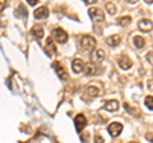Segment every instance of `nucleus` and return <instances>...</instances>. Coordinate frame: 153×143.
Segmentation results:
<instances>
[{"mask_svg":"<svg viewBox=\"0 0 153 143\" xmlns=\"http://www.w3.org/2000/svg\"><path fill=\"white\" fill-rule=\"evenodd\" d=\"M80 46L84 51H93V49L96 47V40L92 36L85 35L80 39Z\"/></svg>","mask_w":153,"mask_h":143,"instance_id":"1","label":"nucleus"},{"mask_svg":"<svg viewBox=\"0 0 153 143\" xmlns=\"http://www.w3.org/2000/svg\"><path fill=\"white\" fill-rule=\"evenodd\" d=\"M88 14H89L91 19H92L94 23H101L105 19L103 12L101 10V9H98V8H89Z\"/></svg>","mask_w":153,"mask_h":143,"instance_id":"2","label":"nucleus"},{"mask_svg":"<svg viewBox=\"0 0 153 143\" xmlns=\"http://www.w3.org/2000/svg\"><path fill=\"white\" fill-rule=\"evenodd\" d=\"M52 37H54L55 41L59 42V44H65L66 40H68V35H66V32L63 28H55V30L52 31Z\"/></svg>","mask_w":153,"mask_h":143,"instance_id":"3","label":"nucleus"},{"mask_svg":"<svg viewBox=\"0 0 153 143\" xmlns=\"http://www.w3.org/2000/svg\"><path fill=\"white\" fill-rule=\"evenodd\" d=\"M52 68L56 70V74H57V77H59L60 79L66 80V79L69 78L68 77V72L65 70V68L59 63V61H55V63H52Z\"/></svg>","mask_w":153,"mask_h":143,"instance_id":"4","label":"nucleus"},{"mask_svg":"<svg viewBox=\"0 0 153 143\" xmlns=\"http://www.w3.org/2000/svg\"><path fill=\"white\" fill-rule=\"evenodd\" d=\"M123 124L121 123H117V121H114V123H111L108 125V128H107V130H108V133L111 134V137H117V136H120V133L123 132Z\"/></svg>","mask_w":153,"mask_h":143,"instance_id":"5","label":"nucleus"},{"mask_svg":"<svg viewBox=\"0 0 153 143\" xmlns=\"http://www.w3.org/2000/svg\"><path fill=\"white\" fill-rule=\"evenodd\" d=\"M98 72H102V68L96 63H88L84 66V73L85 75H94V74H100Z\"/></svg>","mask_w":153,"mask_h":143,"instance_id":"6","label":"nucleus"},{"mask_svg":"<svg viewBox=\"0 0 153 143\" xmlns=\"http://www.w3.org/2000/svg\"><path fill=\"white\" fill-rule=\"evenodd\" d=\"M74 123H75V129H76V132L80 133V132L83 130V128L87 125V119H85V116L83 115V114H78V115L75 116Z\"/></svg>","mask_w":153,"mask_h":143,"instance_id":"7","label":"nucleus"},{"mask_svg":"<svg viewBox=\"0 0 153 143\" xmlns=\"http://www.w3.org/2000/svg\"><path fill=\"white\" fill-rule=\"evenodd\" d=\"M117 63H119V66H120L121 69H124V70H128V69H130L133 66V61L129 59L126 55H121L120 58H119Z\"/></svg>","mask_w":153,"mask_h":143,"instance_id":"8","label":"nucleus"},{"mask_svg":"<svg viewBox=\"0 0 153 143\" xmlns=\"http://www.w3.org/2000/svg\"><path fill=\"white\" fill-rule=\"evenodd\" d=\"M45 52L47 54V56H52L56 52V46L54 44L51 37H47L46 39V45H45Z\"/></svg>","mask_w":153,"mask_h":143,"instance_id":"9","label":"nucleus"},{"mask_svg":"<svg viewBox=\"0 0 153 143\" xmlns=\"http://www.w3.org/2000/svg\"><path fill=\"white\" fill-rule=\"evenodd\" d=\"M138 28H139V31L148 33L153 28V23L149 19H140L138 22Z\"/></svg>","mask_w":153,"mask_h":143,"instance_id":"10","label":"nucleus"},{"mask_svg":"<svg viewBox=\"0 0 153 143\" xmlns=\"http://www.w3.org/2000/svg\"><path fill=\"white\" fill-rule=\"evenodd\" d=\"M105 59V51L103 50H93L92 51V54H91V60L93 61V63L96 64H98V63H101V61Z\"/></svg>","mask_w":153,"mask_h":143,"instance_id":"11","label":"nucleus"},{"mask_svg":"<svg viewBox=\"0 0 153 143\" xmlns=\"http://www.w3.org/2000/svg\"><path fill=\"white\" fill-rule=\"evenodd\" d=\"M119 106H120L119 101H116V100H110V101L105 102L103 109L107 111H116V110H119Z\"/></svg>","mask_w":153,"mask_h":143,"instance_id":"12","label":"nucleus"},{"mask_svg":"<svg viewBox=\"0 0 153 143\" xmlns=\"http://www.w3.org/2000/svg\"><path fill=\"white\" fill-rule=\"evenodd\" d=\"M33 14H35L36 19H44V18H46L47 16H49V10H47L46 7H40L38 9H36Z\"/></svg>","mask_w":153,"mask_h":143,"instance_id":"13","label":"nucleus"},{"mask_svg":"<svg viewBox=\"0 0 153 143\" xmlns=\"http://www.w3.org/2000/svg\"><path fill=\"white\" fill-rule=\"evenodd\" d=\"M84 63L80 59H74L73 63H71V69H73L74 73H80L84 69Z\"/></svg>","mask_w":153,"mask_h":143,"instance_id":"14","label":"nucleus"},{"mask_svg":"<svg viewBox=\"0 0 153 143\" xmlns=\"http://www.w3.org/2000/svg\"><path fill=\"white\" fill-rule=\"evenodd\" d=\"M120 36H117V35H112V36H108L107 39H106V44L108 46H111V47H115V46H117L119 44H120Z\"/></svg>","mask_w":153,"mask_h":143,"instance_id":"15","label":"nucleus"},{"mask_svg":"<svg viewBox=\"0 0 153 143\" xmlns=\"http://www.w3.org/2000/svg\"><path fill=\"white\" fill-rule=\"evenodd\" d=\"M31 32H32V35L35 36L37 40H40V39L44 37V28H42L41 26H35L31 30Z\"/></svg>","mask_w":153,"mask_h":143,"instance_id":"16","label":"nucleus"},{"mask_svg":"<svg viewBox=\"0 0 153 143\" xmlns=\"http://www.w3.org/2000/svg\"><path fill=\"white\" fill-rule=\"evenodd\" d=\"M133 42H134V46L138 47V49H142V47L146 45V40L143 39L142 36H135L133 39Z\"/></svg>","mask_w":153,"mask_h":143,"instance_id":"17","label":"nucleus"},{"mask_svg":"<svg viewBox=\"0 0 153 143\" xmlns=\"http://www.w3.org/2000/svg\"><path fill=\"white\" fill-rule=\"evenodd\" d=\"M105 8H106V10L111 14H115L117 12V8H116V5H115V3H112V1H110V3H106V5H105Z\"/></svg>","mask_w":153,"mask_h":143,"instance_id":"18","label":"nucleus"},{"mask_svg":"<svg viewBox=\"0 0 153 143\" xmlns=\"http://www.w3.org/2000/svg\"><path fill=\"white\" fill-rule=\"evenodd\" d=\"M119 22V25H120L121 27H125V26H128L129 25V23H130L131 22V17H123V18H120V19H119L117 21Z\"/></svg>","mask_w":153,"mask_h":143,"instance_id":"19","label":"nucleus"},{"mask_svg":"<svg viewBox=\"0 0 153 143\" xmlns=\"http://www.w3.org/2000/svg\"><path fill=\"white\" fill-rule=\"evenodd\" d=\"M87 93H88V96L91 97H96V96H98V88H96V87H88L87 88Z\"/></svg>","mask_w":153,"mask_h":143,"instance_id":"20","label":"nucleus"},{"mask_svg":"<svg viewBox=\"0 0 153 143\" xmlns=\"http://www.w3.org/2000/svg\"><path fill=\"white\" fill-rule=\"evenodd\" d=\"M144 104H146V106L149 109V110L153 111V96H148V97H146Z\"/></svg>","mask_w":153,"mask_h":143,"instance_id":"21","label":"nucleus"},{"mask_svg":"<svg viewBox=\"0 0 153 143\" xmlns=\"http://www.w3.org/2000/svg\"><path fill=\"white\" fill-rule=\"evenodd\" d=\"M18 10H21V12H17V13H16V16H17V17H23V18H27V10H26L25 8H23V5H19Z\"/></svg>","mask_w":153,"mask_h":143,"instance_id":"22","label":"nucleus"},{"mask_svg":"<svg viewBox=\"0 0 153 143\" xmlns=\"http://www.w3.org/2000/svg\"><path fill=\"white\" fill-rule=\"evenodd\" d=\"M124 107H125V110H126V111L131 112L133 115H138V114H139V112H138L137 109H133V107H130V105H129L128 102H126V104H124Z\"/></svg>","mask_w":153,"mask_h":143,"instance_id":"23","label":"nucleus"},{"mask_svg":"<svg viewBox=\"0 0 153 143\" xmlns=\"http://www.w3.org/2000/svg\"><path fill=\"white\" fill-rule=\"evenodd\" d=\"M89 139V134L88 133H83V134H80V141L82 142H87Z\"/></svg>","mask_w":153,"mask_h":143,"instance_id":"24","label":"nucleus"},{"mask_svg":"<svg viewBox=\"0 0 153 143\" xmlns=\"http://www.w3.org/2000/svg\"><path fill=\"white\" fill-rule=\"evenodd\" d=\"M147 60L149 61L151 64H153V51L152 52H148V54H147Z\"/></svg>","mask_w":153,"mask_h":143,"instance_id":"25","label":"nucleus"},{"mask_svg":"<svg viewBox=\"0 0 153 143\" xmlns=\"http://www.w3.org/2000/svg\"><path fill=\"white\" fill-rule=\"evenodd\" d=\"M146 139L153 143V133H147V134H146Z\"/></svg>","mask_w":153,"mask_h":143,"instance_id":"26","label":"nucleus"},{"mask_svg":"<svg viewBox=\"0 0 153 143\" xmlns=\"http://www.w3.org/2000/svg\"><path fill=\"white\" fill-rule=\"evenodd\" d=\"M94 141H96V143H103V138L100 134H97V136H96V138H94Z\"/></svg>","mask_w":153,"mask_h":143,"instance_id":"27","label":"nucleus"},{"mask_svg":"<svg viewBox=\"0 0 153 143\" xmlns=\"http://www.w3.org/2000/svg\"><path fill=\"white\" fill-rule=\"evenodd\" d=\"M27 1H28V4H30V5H32V7H33V5H36V4L38 3L37 0H27Z\"/></svg>","mask_w":153,"mask_h":143,"instance_id":"28","label":"nucleus"},{"mask_svg":"<svg viewBox=\"0 0 153 143\" xmlns=\"http://www.w3.org/2000/svg\"><path fill=\"white\" fill-rule=\"evenodd\" d=\"M148 88H149V89H153V79H149V80H148Z\"/></svg>","mask_w":153,"mask_h":143,"instance_id":"29","label":"nucleus"},{"mask_svg":"<svg viewBox=\"0 0 153 143\" xmlns=\"http://www.w3.org/2000/svg\"><path fill=\"white\" fill-rule=\"evenodd\" d=\"M130 143H138V142H130Z\"/></svg>","mask_w":153,"mask_h":143,"instance_id":"30","label":"nucleus"}]
</instances>
